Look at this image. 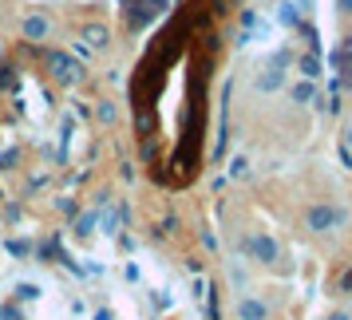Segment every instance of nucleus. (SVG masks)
Here are the masks:
<instances>
[{
  "label": "nucleus",
  "instance_id": "nucleus-1",
  "mask_svg": "<svg viewBox=\"0 0 352 320\" xmlns=\"http://www.w3.org/2000/svg\"><path fill=\"white\" fill-rule=\"evenodd\" d=\"M305 222H309V229H313V233H324V229H340V225L349 222V214H344L340 206L317 202V206H309V214H305Z\"/></svg>",
  "mask_w": 352,
  "mask_h": 320
},
{
  "label": "nucleus",
  "instance_id": "nucleus-2",
  "mask_svg": "<svg viewBox=\"0 0 352 320\" xmlns=\"http://www.w3.org/2000/svg\"><path fill=\"white\" fill-rule=\"evenodd\" d=\"M245 249H250V257L261 261V265H273V261H277V241H273L270 233H250V238H245Z\"/></svg>",
  "mask_w": 352,
  "mask_h": 320
},
{
  "label": "nucleus",
  "instance_id": "nucleus-3",
  "mask_svg": "<svg viewBox=\"0 0 352 320\" xmlns=\"http://www.w3.org/2000/svg\"><path fill=\"white\" fill-rule=\"evenodd\" d=\"M24 40H32V44H40V40H48L52 36V24H48V16H40V12H32V16H24Z\"/></svg>",
  "mask_w": 352,
  "mask_h": 320
},
{
  "label": "nucleus",
  "instance_id": "nucleus-4",
  "mask_svg": "<svg viewBox=\"0 0 352 320\" xmlns=\"http://www.w3.org/2000/svg\"><path fill=\"white\" fill-rule=\"evenodd\" d=\"M48 64H52V76H56V80H80V64L67 60L64 52H52Z\"/></svg>",
  "mask_w": 352,
  "mask_h": 320
},
{
  "label": "nucleus",
  "instance_id": "nucleus-5",
  "mask_svg": "<svg viewBox=\"0 0 352 320\" xmlns=\"http://www.w3.org/2000/svg\"><path fill=\"white\" fill-rule=\"evenodd\" d=\"M238 317L241 320H265V317H270V308L257 301V297H241V301H238Z\"/></svg>",
  "mask_w": 352,
  "mask_h": 320
},
{
  "label": "nucleus",
  "instance_id": "nucleus-6",
  "mask_svg": "<svg viewBox=\"0 0 352 320\" xmlns=\"http://www.w3.org/2000/svg\"><path fill=\"white\" fill-rule=\"evenodd\" d=\"M285 83V67H265V76H257V91H277Z\"/></svg>",
  "mask_w": 352,
  "mask_h": 320
},
{
  "label": "nucleus",
  "instance_id": "nucleus-7",
  "mask_svg": "<svg viewBox=\"0 0 352 320\" xmlns=\"http://www.w3.org/2000/svg\"><path fill=\"white\" fill-rule=\"evenodd\" d=\"M277 20H281L285 28H301V12H297V4H293V0L277 4Z\"/></svg>",
  "mask_w": 352,
  "mask_h": 320
},
{
  "label": "nucleus",
  "instance_id": "nucleus-8",
  "mask_svg": "<svg viewBox=\"0 0 352 320\" xmlns=\"http://www.w3.org/2000/svg\"><path fill=\"white\" fill-rule=\"evenodd\" d=\"M83 40H87L91 48H107V40H111V36H107L103 24H87V28H83Z\"/></svg>",
  "mask_w": 352,
  "mask_h": 320
},
{
  "label": "nucleus",
  "instance_id": "nucleus-9",
  "mask_svg": "<svg viewBox=\"0 0 352 320\" xmlns=\"http://www.w3.org/2000/svg\"><path fill=\"white\" fill-rule=\"evenodd\" d=\"M301 71H305V80H317V76H320V60H317V52L301 56Z\"/></svg>",
  "mask_w": 352,
  "mask_h": 320
},
{
  "label": "nucleus",
  "instance_id": "nucleus-10",
  "mask_svg": "<svg viewBox=\"0 0 352 320\" xmlns=\"http://www.w3.org/2000/svg\"><path fill=\"white\" fill-rule=\"evenodd\" d=\"M313 99V83L301 80V83H293V103H309Z\"/></svg>",
  "mask_w": 352,
  "mask_h": 320
},
{
  "label": "nucleus",
  "instance_id": "nucleus-11",
  "mask_svg": "<svg viewBox=\"0 0 352 320\" xmlns=\"http://www.w3.org/2000/svg\"><path fill=\"white\" fill-rule=\"evenodd\" d=\"M99 119H103V123H115V107L111 103H99Z\"/></svg>",
  "mask_w": 352,
  "mask_h": 320
},
{
  "label": "nucleus",
  "instance_id": "nucleus-12",
  "mask_svg": "<svg viewBox=\"0 0 352 320\" xmlns=\"http://www.w3.org/2000/svg\"><path fill=\"white\" fill-rule=\"evenodd\" d=\"M230 178H245V159H238L234 166H230Z\"/></svg>",
  "mask_w": 352,
  "mask_h": 320
},
{
  "label": "nucleus",
  "instance_id": "nucleus-13",
  "mask_svg": "<svg viewBox=\"0 0 352 320\" xmlns=\"http://www.w3.org/2000/svg\"><path fill=\"white\" fill-rule=\"evenodd\" d=\"M146 8H151V12H162V8H166V0H146Z\"/></svg>",
  "mask_w": 352,
  "mask_h": 320
},
{
  "label": "nucleus",
  "instance_id": "nucleus-14",
  "mask_svg": "<svg viewBox=\"0 0 352 320\" xmlns=\"http://www.w3.org/2000/svg\"><path fill=\"white\" fill-rule=\"evenodd\" d=\"M340 288H344V293H352V269L344 273V277H340Z\"/></svg>",
  "mask_w": 352,
  "mask_h": 320
},
{
  "label": "nucleus",
  "instance_id": "nucleus-15",
  "mask_svg": "<svg viewBox=\"0 0 352 320\" xmlns=\"http://www.w3.org/2000/svg\"><path fill=\"white\" fill-rule=\"evenodd\" d=\"M336 8H340V12H352V0H336Z\"/></svg>",
  "mask_w": 352,
  "mask_h": 320
},
{
  "label": "nucleus",
  "instance_id": "nucleus-16",
  "mask_svg": "<svg viewBox=\"0 0 352 320\" xmlns=\"http://www.w3.org/2000/svg\"><path fill=\"white\" fill-rule=\"evenodd\" d=\"M344 143H349V146H352V123H349V130H344Z\"/></svg>",
  "mask_w": 352,
  "mask_h": 320
},
{
  "label": "nucleus",
  "instance_id": "nucleus-17",
  "mask_svg": "<svg viewBox=\"0 0 352 320\" xmlns=\"http://www.w3.org/2000/svg\"><path fill=\"white\" fill-rule=\"evenodd\" d=\"M329 320H349V317H344V312H333V317H329Z\"/></svg>",
  "mask_w": 352,
  "mask_h": 320
}]
</instances>
